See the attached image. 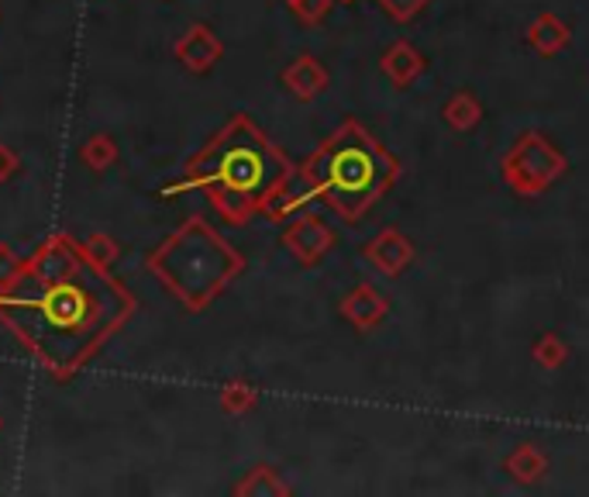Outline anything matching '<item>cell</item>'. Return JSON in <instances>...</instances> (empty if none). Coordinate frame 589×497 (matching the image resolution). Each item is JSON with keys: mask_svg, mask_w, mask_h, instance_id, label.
I'll list each match as a JSON object with an SVG mask.
<instances>
[{"mask_svg": "<svg viewBox=\"0 0 589 497\" xmlns=\"http://www.w3.org/2000/svg\"><path fill=\"white\" fill-rule=\"evenodd\" d=\"M22 170V156H17L8 142H0V184H8Z\"/></svg>", "mask_w": 589, "mask_h": 497, "instance_id": "cell-20", "label": "cell"}, {"mask_svg": "<svg viewBox=\"0 0 589 497\" xmlns=\"http://www.w3.org/2000/svg\"><path fill=\"white\" fill-rule=\"evenodd\" d=\"M386 14H393L397 22H408V17H414L428 0H379Z\"/></svg>", "mask_w": 589, "mask_h": 497, "instance_id": "cell-19", "label": "cell"}, {"mask_svg": "<svg viewBox=\"0 0 589 497\" xmlns=\"http://www.w3.org/2000/svg\"><path fill=\"white\" fill-rule=\"evenodd\" d=\"M217 405L225 414H231V419H241V414H249L259 405V390L249 381H228L217 394Z\"/></svg>", "mask_w": 589, "mask_h": 497, "instance_id": "cell-13", "label": "cell"}, {"mask_svg": "<svg viewBox=\"0 0 589 497\" xmlns=\"http://www.w3.org/2000/svg\"><path fill=\"white\" fill-rule=\"evenodd\" d=\"M79 246H84L87 260H90L93 266H100V270H111V266L121 260V246L114 243L108 232H90Z\"/></svg>", "mask_w": 589, "mask_h": 497, "instance_id": "cell-14", "label": "cell"}, {"mask_svg": "<svg viewBox=\"0 0 589 497\" xmlns=\"http://www.w3.org/2000/svg\"><path fill=\"white\" fill-rule=\"evenodd\" d=\"M393 176L397 159L362 125L344 122L308 163L300 170L293 166L290 181L262 204V214L276 222V218H287L321 197L344 222H359L379 201V194H386V187L393 184Z\"/></svg>", "mask_w": 589, "mask_h": 497, "instance_id": "cell-3", "label": "cell"}, {"mask_svg": "<svg viewBox=\"0 0 589 497\" xmlns=\"http://www.w3.org/2000/svg\"><path fill=\"white\" fill-rule=\"evenodd\" d=\"M565 42H568V32H565V25L555 22V17H541V22L531 28V46L541 52H555Z\"/></svg>", "mask_w": 589, "mask_h": 497, "instance_id": "cell-15", "label": "cell"}, {"mask_svg": "<svg viewBox=\"0 0 589 497\" xmlns=\"http://www.w3.org/2000/svg\"><path fill=\"white\" fill-rule=\"evenodd\" d=\"M424 70V59L408 46V42H400V46H393L390 52L383 55V73L393 79V84H411V79L417 76Z\"/></svg>", "mask_w": 589, "mask_h": 497, "instance_id": "cell-12", "label": "cell"}, {"mask_svg": "<svg viewBox=\"0 0 589 497\" xmlns=\"http://www.w3.org/2000/svg\"><path fill=\"white\" fill-rule=\"evenodd\" d=\"M283 87H287L297 101H314L328 90V70H324L314 55H297L293 63L283 70Z\"/></svg>", "mask_w": 589, "mask_h": 497, "instance_id": "cell-8", "label": "cell"}, {"mask_svg": "<svg viewBox=\"0 0 589 497\" xmlns=\"http://www.w3.org/2000/svg\"><path fill=\"white\" fill-rule=\"evenodd\" d=\"M173 55L179 59L183 70L204 76V73H211L221 63V59H225V42H221L217 32L211 25H190L187 32L176 38Z\"/></svg>", "mask_w": 589, "mask_h": 497, "instance_id": "cell-6", "label": "cell"}, {"mask_svg": "<svg viewBox=\"0 0 589 497\" xmlns=\"http://www.w3.org/2000/svg\"><path fill=\"white\" fill-rule=\"evenodd\" d=\"M338 4H352V0H338Z\"/></svg>", "mask_w": 589, "mask_h": 497, "instance_id": "cell-22", "label": "cell"}, {"mask_svg": "<svg viewBox=\"0 0 589 497\" xmlns=\"http://www.w3.org/2000/svg\"><path fill=\"white\" fill-rule=\"evenodd\" d=\"M293 176V163L287 159L270 135L262 132L249 114H235L211 142L200 149L179 181L159 187L162 201L187 190H204L211 208L221 214V222L246 225L252 214Z\"/></svg>", "mask_w": 589, "mask_h": 497, "instance_id": "cell-2", "label": "cell"}, {"mask_svg": "<svg viewBox=\"0 0 589 497\" xmlns=\"http://www.w3.org/2000/svg\"><path fill=\"white\" fill-rule=\"evenodd\" d=\"M290 11L300 17L303 25H317L321 17L331 11V0H293Z\"/></svg>", "mask_w": 589, "mask_h": 497, "instance_id": "cell-17", "label": "cell"}, {"mask_svg": "<svg viewBox=\"0 0 589 497\" xmlns=\"http://www.w3.org/2000/svg\"><path fill=\"white\" fill-rule=\"evenodd\" d=\"M117 159H121V149L111 135L104 132H97L90 135L84 146H79V163H84L90 173H108L111 166H117Z\"/></svg>", "mask_w": 589, "mask_h": 497, "instance_id": "cell-11", "label": "cell"}, {"mask_svg": "<svg viewBox=\"0 0 589 497\" xmlns=\"http://www.w3.org/2000/svg\"><path fill=\"white\" fill-rule=\"evenodd\" d=\"M365 260H369L379 273L397 276L403 266L414 260V249H411V243H408V238H403L400 232L386 228V232H379V235L373 238L369 246H365Z\"/></svg>", "mask_w": 589, "mask_h": 497, "instance_id": "cell-7", "label": "cell"}, {"mask_svg": "<svg viewBox=\"0 0 589 497\" xmlns=\"http://www.w3.org/2000/svg\"><path fill=\"white\" fill-rule=\"evenodd\" d=\"M146 266L187 311H208L246 270V256L214 225L193 214L149 252Z\"/></svg>", "mask_w": 589, "mask_h": 497, "instance_id": "cell-4", "label": "cell"}, {"mask_svg": "<svg viewBox=\"0 0 589 497\" xmlns=\"http://www.w3.org/2000/svg\"><path fill=\"white\" fill-rule=\"evenodd\" d=\"M535 356H538L544 366H559V363L565 360V349H562V343L555 339V335H548V339L535 349Z\"/></svg>", "mask_w": 589, "mask_h": 497, "instance_id": "cell-21", "label": "cell"}, {"mask_svg": "<svg viewBox=\"0 0 589 497\" xmlns=\"http://www.w3.org/2000/svg\"><path fill=\"white\" fill-rule=\"evenodd\" d=\"M25 266V256H17L8 243H0V290L11 287V281Z\"/></svg>", "mask_w": 589, "mask_h": 497, "instance_id": "cell-16", "label": "cell"}, {"mask_svg": "<svg viewBox=\"0 0 589 497\" xmlns=\"http://www.w3.org/2000/svg\"><path fill=\"white\" fill-rule=\"evenodd\" d=\"M235 494H241V497H246V494L249 497H276V494H290V484L283 481L279 470L259 463L235 484Z\"/></svg>", "mask_w": 589, "mask_h": 497, "instance_id": "cell-10", "label": "cell"}, {"mask_svg": "<svg viewBox=\"0 0 589 497\" xmlns=\"http://www.w3.org/2000/svg\"><path fill=\"white\" fill-rule=\"evenodd\" d=\"M386 308H390V305H386L369 284H359V287L341 301V314L349 318V322H352L359 332L376 328L383 318H386Z\"/></svg>", "mask_w": 589, "mask_h": 497, "instance_id": "cell-9", "label": "cell"}, {"mask_svg": "<svg viewBox=\"0 0 589 497\" xmlns=\"http://www.w3.org/2000/svg\"><path fill=\"white\" fill-rule=\"evenodd\" d=\"M287 4H293V0H287Z\"/></svg>", "mask_w": 589, "mask_h": 497, "instance_id": "cell-24", "label": "cell"}, {"mask_svg": "<svg viewBox=\"0 0 589 497\" xmlns=\"http://www.w3.org/2000/svg\"><path fill=\"white\" fill-rule=\"evenodd\" d=\"M476 117H479V108L469 101V97H455V101L449 104V122L455 128H469L476 125Z\"/></svg>", "mask_w": 589, "mask_h": 497, "instance_id": "cell-18", "label": "cell"}, {"mask_svg": "<svg viewBox=\"0 0 589 497\" xmlns=\"http://www.w3.org/2000/svg\"><path fill=\"white\" fill-rule=\"evenodd\" d=\"M131 290L87 260L70 235H49L11 287L0 290V325L52 381H73L135 314Z\"/></svg>", "mask_w": 589, "mask_h": 497, "instance_id": "cell-1", "label": "cell"}, {"mask_svg": "<svg viewBox=\"0 0 589 497\" xmlns=\"http://www.w3.org/2000/svg\"><path fill=\"white\" fill-rule=\"evenodd\" d=\"M283 246L293 252V260L303 266H317L324 256L335 246V232L321 222L317 214H300L290 222V228L283 232Z\"/></svg>", "mask_w": 589, "mask_h": 497, "instance_id": "cell-5", "label": "cell"}, {"mask_svg": "<svg viewBox=\"0 0 589 497\" xmlns=\"http://www.w3.org/2000/svg\"><path fill=\"white\" fill-rule=\"evenodd\" d=\"M0 428H4V419H0Z\"/></svg>", "mask_w": 589, "mask_h": 497, "instance_id": "cell-23", "label": "cell"}]
</instances>
